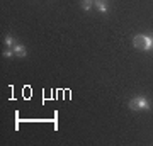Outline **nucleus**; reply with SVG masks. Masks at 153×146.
Returning a JSON list of instances; mask_svg holds the SVG:
<instances>
[{
	"label": "nucleus",
	"mask_w": 153,
	"mask_h": 146,
	"mask_svg": "<svg viewBox=\"0 0 153 146\" xmlns=\"http://www.w3.org/2000/svg\"><path fill=\"white\" fill-rule=\"evenodd\" d=\"M133 46L136 49L150 51V49H153V36H148V34H136V36L133 38Z\"/></svg>",
	"instance_id": "f257e3e1"
},
{
	"label": "nucleus",
	"mask_w": 153,
	"mask_h": 146,
	"mask_svg": "<svg viewBox=\"0 0 153 146\" xmlns=\"http://www.w3.org/2000/svg\"><path fill=\"white\" fill-rule=\"evenodd\" d=\"M128 107L131 110H150V100L145 95H136L128 102Z\"/></svg>",
	"instance_id": "f03ea898"
},
{
	"label": "nucleus",
	"mask_w": 153,
	"mask_h": 146,
	"mask_svg": "<svg viewBox=\"0 0 153 146\" xmlns=\"http://www.w3.org/2000/svg\"><path fill=\"white\" fill-rule=\"evenodd\" d=\"M12 49H14L16 56H19V58H26V56H27V49H26V46H24V44L16 43L14 46H12Z\"/></svg>",
	"instance_id": "7ed1b4c3"
},
{
	"label": "nucleus",
	"mask_w": 153,
	"mask_h": 146,
	"mask_svg": "<svg viewBox=\"0 0 153 146\" xmlns=\"http://www.w3.org/2000/svg\"><path fill=\"white\" fill-rule=\"evenodd\" d=\"M94 5L97 7L99 12H102V14H107V0H94Z\"/></svg>",
	"instance_id": "20e7f679"
},
{
	"label": "nucleus",
	"mask_w": 153,
	"mask_h": 146,
	"mask_svg": "<svg viewBox=\"0 0 153 146\" xmlns=\"http://www.w3.org/2000/svg\"><path fill=\"white\" fill-rule=\"evenodd\" d=\"M92 5H94V0H80V7L83 10H90Z\"/></svg>",
	"instance_id": "39448f33"
},
{
	"label": "nucleus",
	"mask_w": 153,
	"mask_h": 146,
	"mask_svg": "<svg viewBox=\"0 0 153 146\" xmlns=\"http://www.w3.org/2000/svg\"><path fill=\"white\" fill-rule=\"evenodd\" d=\"M4 43H5L7 46H9V48H12V46L16 44V39L12 38L10 34H7V36H5V39H4Z\"/></svg>",
	"instance_id": "423d86ee"
},
{
	"label": "nucleus",
	"mask_w": 153,
	"mask_h": 146,
	"mask_svg": "<svg viewBox=\"0 0 153 146\" xmlns=\"http://www.w3.org/2000/svg\"><path fill=\"white\" fill-rule=\"evenodd\" d=\"M4 56H5V58H12V56H16V53H14L12 48H9L7 51H4Z\"/></svg>",
	"instance_id": "0eeeda50"
}]
</instances>
